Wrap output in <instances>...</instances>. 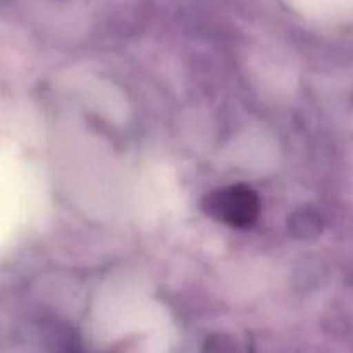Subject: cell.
Here are the masks:
<instances>
[{"mask_svg":"<svg viewBox=\"0 0 353 353\" xmlns=\"http://www.w3.org/2000/svg\"><path fill=\"white\" fill-rule=\"evenodd\" d=\"M288 228L293 236L309 240V238L319 236L321 231H323V221H321L319 214L314 212V210L300 209L292 216Z\"/></svg>","mask_w":353,"mask_h":353,"instance_id":"obj_2","label":"cell"},{"mask_svg":"<svg viewBox=\"0 0 353 353\" xmlns=\"http://www.w3.org/2000/svg\"><path fill=\"white\" fill-rule=\"evenodd\" d=\"M202 210L219 223L247 230L261 217V199L250 186L231 185L205 195Z\"/></svg>","mask_w":353,"mask_h":353,"instance_id":"obj_1","label":"cell"}]
</instances>
